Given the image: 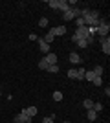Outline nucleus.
I'll return each mask as SVG.
<instances>
[{
  "instance_id": "14",
  "label": "nucleus",
  "mask_w": 110,
  "mask_h": 123,
  "mask_svg": "<svg viewBox=\"0 0 110 123\" xmlns=\"http://www.w3.org/2000/svg\"><path fill=\"white\" fill-rule=\"evenodd\" d=\"M48 7H52V9H59V0H48Z\"/></svg>"
},
{
  "instance_id": "12",
  "label": "nucleus",
  "mask_w": 110,
  "mask_h": 123,
  "mask_svg": "<svg viewBox=\"0 0 110 123\" xmlns=\"http://www.w3.org/2000/svg\"><path fill=\"white\" fill-rule=\"evenodd\" d=\"M84 74H86V70H84L83 66L77 68V77H75V79H77V81H84Z\"/></svg>"
},
{
  "instance_id": "17",
  "label": "nucleus",
  "mask_w": 110,
  "mask_h": 123,
  "mask_svg": "<svg viewBox=\"0 0 110 123\" xmlns=\"http://www.w3.org/2000/svg\"><path fill=\"white\" fill-rule=\"evenodd\" d=\"M41 39H42L44 42H46V44H50V42H53V39H55V37H53V35H50V33H46V35H44V37H41Z\"/></svg>"
},
{
  "instance_id": "8",
  "label": "nucleus",
  "mask_w": 110,
  "mask_h": 123,
  "mask_svg": "<svg viewBox=\"0 0 110 123\" xmlns=\"http://www.w3.org/2000/svg\"><path fill=\"white\" fill-rule=\"evenodd\" d=\"M68 59H70V62H72V64H79V62H81V55H79L77 51H72Z\"/></svg>"
},
{
  "instance_id": "29",
  "label": "nucleus",
  "mask_w": 110,
  "mask_h": 123,
  "mask_svg": "<svg viewBox=\"0 0 110 123\" xmlns=\"http://www.w3.org/2000/svg\"><path fill=\"white\" fill-rule=\"evenodd\" d=\"M105 96H106V98L110 96V86H106V88H105Z\"/></svg>"
},
{
  "instance_id": "11",
  "label": "nucleus",
  "mask_w": 110,
  "mask_h": 123,
  "mask_svg": "<svg viewBox=\"0 0 110 123\" xmlns=\"http://www.w3.org/2000/svg\"><path fill=\"white\" fill-rule=\"evenodd\" d=\"M59 9L64 13V11H68V9H70V4L66 2V0H59Z\"/></svg>"
},
{
  "instance_id": "1",
  "label": "nucleus",
  "mask_w": 110,
  "mask_h": 123,
  "mask_svg": "<svg viewBox=\"0 0 110 123\" xmlns=\"http://www.w3.org/2000/svg\"><path fill=\"white\" fill-rule=\"evenodd\" d=\"M108 31H110V22L105 20V18H101L97 28H95V33L99 37H108Z\"/></svg>"
},
{
  "instance_id": "28",
  "label": "nucleus",
  "mask_w": 110,
  "mask_h": 123,
  "mask_svg": "<svg viewBox=\"0 0 110 123\" xmlns=\"http://www.w3.org/2000/svg\"><path fill=\"white\" fill-rule=\"evenodd\" d=\"M37 39H39V37H37L35 33H31V35H29V41H37Z\"/></svg>"
},
{
  "instance_id": "31",
  "label": "nucleus",
  "mask_w": 110,
  "mask_h": 123,
  "mask_svg": "<svg viewBox=\"0 0 110 123\" xmlns=\"http://www.w3.org/2000/svg\"><path fill=\"white\" fill-rule=\"evenodd\" d=\"M0 96H2V90H0Z\"/></svg>"
},
{
  "instance_id": "3",
  "label": "nucleus",
  "mask_w": 110,
  "mask_h": 123,
  "mask_svg": "<svg viewBox=\"0 0 110 123\" xmlns=\"http://www.w3.org/2000/svg\"><path fill=\"white\" fill-rule=\"evenodd\" d=\"M99 41H101V50H103V53L105 55H110V37H99Z\"/></svg>"
},
{
  "instance_id": "21",
  "label": "nucleus",
  "mask_w": 110,
  "mask_h": 123,
  "mask_svg": "<svg viewBox=\"0 0 110 123\" xmlns=\"http://www.w3.org/2000/svg\"><path fill=\"white\" fill-rule=\"evenodd\" d=\"M77 46H79V48H86V46H90V44H88V39H83V41H77Z\"/></svg>"
},
{
  "instance_id": "5",
  "label": "nucleus",
  "mask_w": 110,
  "mask_h": 123,
  "mask_svg": "<svg viewBox=\"0 0 110 123\" xmlns=\"http://www.w3.org/2000/svg\"><path fill=\"white\" fill-rule=\"evenodd\" d=\"M50 35H53V37H57V35H64L66 33V26H57V28H52V30L48 31Z\"/></svg>"
},
{
  "instance_id": "22",
  "label": "nucleus",
  "mask_w": 110,
  "mask_h": 123,
  "mask_svg": "<svg viewBox=\"0 0 110 123\" xmlns=\"http://www.w3.org/2000/svg\"><path fill=\"white\" fill-rule=\"evenodd\" d=\"M66 75H68L70 79H75V77H77V70H75V68H72V70H68V74H66Z\"/></svg>"
},
{
  "instance_id": "2",
  "label": "nucleus",
  "mask_w": 110,
  "mask_h": 123,
  "mask_svg": "<svg viewBox=\"0 0 110 123\" xmlns=\"http://www.w3.org/2000/svg\"><path fill=\"white\" fill-rule=\"evenodd\" d=\"M88 26H83V28H77L75 30V35L72 37V41L73 42H77V41H83V39H88Z\"/></svg>"
},
{
  "instance_id": "23",
  "label": "nucleus",
  "mask_w": 110,
  "mask_h": 123,
  "mask_svg": "<svg viewBox=\"0 0 110 123\" xmlns=\"http://www.w3.org/2000/svg\"><path fill=\"white\" fill-rule=\"evenodd\" d=\"M92 72L95 74V77H101V74H103V66H95Z\"/></svg>"
},
{
  "instance_id": "4",
  "label": "nucleus",
  "mask_w": 110,
  "mask_h": 123,
  "mask_svg": "<svg viewBox=\"0 0 110 123\" xmlns=\"http://www.w3.org/2000/svg\"><path fill=\"white\" fill-rule=\"evenodd\" d=\"M31 116H28L26 112H18L15 116V123H31Z\"/></svg>"
},
{
  "instance_id": "10",
  "label": "nucleus",
  "mask_w": 110,
  "mask_h": 123,
  "mask_svg": "<svg viewBox=\"0 0 110 123\" xmlns=\"http://www.w3.org/2000/svg\"><path fill=\"white\" fill-rule=\"evenodd\" d=\"M86 118H88L90 121H95V119H97V112H95L94 108H90V110H86Z\"/></svg>"
},
{
  "instance_id": "30",
  "label": "nucleus",
  "mask_w": 110,
  "mask_h": 123,
  "mask_svg": "<svg viewBox=\"0 0 110 123\" xmlns=\"http://www.w3.org/2000/svg\"><path fill=\"white\" fill-rule=\"evenodd\" d=\"M63 123H72V121H63Z\"/></svg>"
},
{
  "instance_id": "13",
  "label": "nucleus",
  "mask_w": 110,
  "mask_h": 123,
  "mask_svg": "<svg viewBox=\"0 0 110 123\" xmlns=\"http://www.w3.org/2000/svg\"><path fill=\"white\" fill-rule=\"evenodd\" d=\"M84 79H86V81H94V79H95V74L92 72V70H86V74H84Z\"/></svg>"
},
{
  "instance_id": "19",
  "label": "nucleus",
  "mask_w": 110,
  "mask_h": 123,
  "mask_svg": "<svg viewBox=\"0 0 110 123\" xmlns=\"http://www.w3.org/2000/svg\"><path fill=\"white\" fill-rule=\"evenodd\" d=\"M73 20H75V24H77V28H83V26H86V24H84V18H83V17H77V18H73Z\"/></svg>"
},
{
  "instance_id": "27",
  "label": "nucleus",
  "mask_w": 110,
  "mask_h": 123,
  "mask_svg": "<svg viewBox=\"0 0 110 123\" xmlns=\"http://www.w3.org/2000/svg\"><path fill=\"white\" fill-rule=\"evenodd\" d=\"M92 83H94L95 86H101V85H103V79H101V77H95V79H94Z\"/></svg>"
},
{
  "instance_id": "20",
  "label": "nucleus",
  "mask_w": 110,
  "mask_h": 123,
  "mask_svg": "<svg viewBox=\"0 0 110 123\" xmlns=\"http://www.w3.org/2000/svg\"><path fill=\"white\" fill-rule=\"evenodd\" d=\"M48 66H50V64L46 62V59H41V61H39V68H41V70H46Z\"/></svg>"
},
{
  "instance_id": "24",
  "label": "nucleus",
  "mask_w": 110,
  "mask_h": 123,
  "mask_svg": "<svg viewBox=\"0 0 110 123\" xmlns=\"http://www.w3.org/2000/svg\"><path fill=\"white\" fill-rule=\"evenodd\" d=\"M53 119H55V114H52V116H46V118L42 119V123H53Z\"/></svg>"
},
{
  "instance_id": "25",
  "label": "nucleus",
  "mask_w": 110,
  "mask_h": 123,
  "mask_svg": "<svg viewBox=\"0 0 110 123\" xmlns=\"http://www.w3.org/2000/svg\"><path fill=\"white\" fill-rule=\"evenodd\" d=\"M92 108H94L95 112L99 114V112H101V110H103V105H101V103H94V107H92Z\"/></svg>"
},
{
  "instance_id": "6",
  "label": "nucleus",
  "mask_w": 110,
  "mask_h": 123,
  "mask_svg": "<svg viewBox=\"0 0 110 123\" xmlns=\"http://www.w3.org/2000/svg\"><path fill=\"white\" fill-rule=\"evenodd\" d=\"M37 42H39V50H41L42 53H44V55H46V53H50V44H46V42L42 41L41 37L37 39Z\"/></svg>"
},
{
  "instance_id": "16",
  "label": "nucleus",
  "mask_w": 110,
  "mask_h": 123,
  "mask_svg": "<svg viewBox=\"0 0 110 123\" xmlns=\"http://www.w3.org/2000/svg\"><path fill=\"white\" fill-rule=\"evenodd\" d=\"M46 70H48L50 74H57V72H59V64H50Z\"/></svg>"
},
{
  "instance_id": "15",
  "label": "nucleus",
  "mask_w": 110,
  "mask_h": 123,
  "mask_svg": "<svg viewBox=\"0 0 110 123\" xmlns=\"http://www.w3.org/2000/svg\"><path fill=\"white\" fill-rule=\"evenodd\" d=\"M83 107L86 108V110H90V108L94 107V101H92V99H84V101H83Z\"/></svg>"
},
{
  "instance_id": "18",
  "label": "nucleus",
  "mask_w": 110,
  "mask_h": 123,
  "mask_svg": "<svg viewBox=\"0 0 110 123\" xmlns=\"http://www.w3.org/2000/svg\"><path fill=\"white\" fill-rule=\"evenodd\" d=\"M53 101H63V92L55 90V92H53Z\"/></svg>"
},
{
  "instance_id": "9",
  "label": "nucleus",
  "mask_w": 110,
  "mask_h": 123,
  "mask_svg": "<svg viewBox=\"0 0 110 123\" xmlns=\"http://www.w3.org/2000/svg\"><path fill=\"white\" fill-rule=\"evenodd\" d=\"M22 112H26L28 116H31V118H33V116L39 112V108H37V107H26V108H22Z\"/></svg>"
},
{
  "instance_id": "26",
  "label": "nucleus",
  "mask_w": 110,
  "mask_h": 123,
  "mask_svg": "<svg viewBox=\"0 0 110 123\" xmlns=\"http://www.w3.org/2000/svg\"><path fill=\"white\" fill-rule=\"evenodd\" d=\"M39 26H41V28H46V26H48V18H46V17H42L41 20H39Z\"/></svg>"
},
{
  "instance_id": "7",
  "label": "nucleus",
  "mask_w": 110,
  "mask_h": 123,
  "mask_svg": "<svg viewBox=\"0 0 110 123\" xmlns=\"http://www.w3.org/2000/svg\"><path fill=\"white\" fill-rule=\"evenodd\" d=\"M44 59H46V62H48V64H57V55H55L53 51L46 53V55H44Z\"/></svg>"
}]
</instances>
